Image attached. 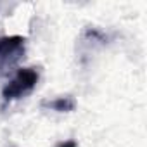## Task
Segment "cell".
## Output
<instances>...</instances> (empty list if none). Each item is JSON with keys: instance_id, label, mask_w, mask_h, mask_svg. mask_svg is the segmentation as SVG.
<instances>
[{"instance_id": "cell-2", "label": "cell", "mask_w": 147, "mask_h": 147, "mask_svg": "<svg viewBox=\"0 0 147 147\" xmlns=\"http://www.w3.org/2000/svg\"><path fill=\"white\" fill-rule=\"evenodd\" d=\"M26 50V38L19 35L0 36V73L11 69Z\"/></svg>"}, {"instance_id": "cell-4", "label": "cell", "mask_w": 147, "mask_h": 147, "mask_svg": "<svg viewBox=\"0 0 147 147\" xmlns=\"http://www.w3.org/2000/svg\"><path fill=\"white\" fill-rule=\"evenodd\" d=\"M57 147H76V142H75V140H67V142H62V144H59Z\"/></svg>"}, {"instance_id": "cell-1", "label": "cell", "mask_w": 147, "mask_h": 147, "mask_svg": "<svg viewBox=\"0 0 147 147\" xmlns=\"http://www.w3.org/2000/svg\"><path fill=\"white\" fill-rule=\"evenodd\" d=\"M38 71L35 67H21L18 69V73L14 75V78L4 87L2 90V99L5 104L18 100L24 95H28L38 83Z\"/></svg>"}, {"instance_id": "cell-3", "label": "cell", "mask_w": 147, "mask_h": 147, "mask_svg": "<svg viewBox=\"0 0 147 147\" xmlns=\"http://www.w3.org/2000/svg\"><path fill=\"white\" fill-rule=\"evenodd\" d=\"M43 106L49 107V109L59 111V113H67V111L75 109V100H73L71 97H59V99H55L52 102H45Z\"/></svg>"}]
</instances>
